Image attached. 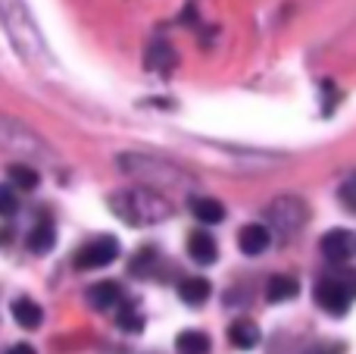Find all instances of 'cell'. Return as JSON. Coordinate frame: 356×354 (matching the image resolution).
<instances>
[{
	"label": "cell",
	"mask_w": 356,
	"mask_h": 354,
	"mask_svg": "<svg viewBox=\"0 0 356 354\" xmlns=\"http://www.w3.org/2000/svg\"><path fill=\"white\" fill-rule=\"evenodd\" d=\"M6 176H10V185L22 188V192H35V188L41 185V176H38V169L29 167V163H13V167L6 169Z\"/></svg>",
	"instance_id": "obj_15"
},
{
	"label": "cell",
	"mask_w": 356,
	"mask_h": 354,
	"mask_svg": "<svg viewBox=\"0 0 356 354\" xmlns=\"http://www.w3.org/2000/svg\"><path fill=\"white\" fill-rule=\"evenodd\" d=\"M119 326H122V330H131V332H138V330H141V317H138V314H131L129 307H125V311L119 314Z\"/></svg>",
	"instance_id": "obj_21"
},
{
	"label": "cell",
	"mask_w": 356,
	"mask_h": 354,
	"mask_svg": "<svg viewBox=\"0 0 356 354\" xmlns=\"http://www.w3.org/2000/svg\"><path fill=\"white\" fill-rule=\"evenodd\" d=\"M228 339H232L234 348L250 351L259 345V326L253 323V320H234L232 330H228Z\"/></svg>",
	"instance_id": "obj_11"
},
{
	"label": "cell",
	"mask_w": 356,
	"mask_h": 354,
	"mask_svg": "<svg viewBox=\"0 0 356 354\" xmlns=\"http://www.w3.org/2000/svg\"><path fill=\"white\" fill-rule=\"evenodd\" d=\"M6 354H38L35 348H31V345L29 342H19V345H13V348L10 351H6Z\"/></svg>",
	"instance_id": "obj_23"
},
{
	"label": "cell",
	"mask_w": 356,
	"mask_h": 354,
	"mask_svg": "<svg viewBox=\"0 0 356 354\" xmlns=\"http://www.w3.org/2000/svg\"><path fill=\"white\" fill-rule=\"evenodd\" d=\"M175 348H178V354H207L209 351V339H207V332L184 330V332H178Z\"/></svg>",
	"instance_id": "obj_17"
},
{
	"label": "cell",
	"mask_w": 356,
	"mask_h": 354,
	"mask_svg": "<svg viewBox=\"0 0 356 354\" xmlns=\"http://www.w3.org/2000/svg\"><path fill=\"white\" fill-rule=\"evenodd\" d=\"M154 263H156V251L154 248H141L135 254V261H131V273L147 276V273H154Z\"/></svg>",
	"instance_id": "obj_19"
},
{
	"label": "cell",
	"mask_w": 356,
	"mask_h": 354,
	"mask_svg": "<svg viewBox=\"0 0 356 354\" xmlns=\"http://www.w3.org/2000/svg\"><path fill=\"white\" fill-rule=\"evenodd\" d=\"M10 311H13V320H16L22 330H38V326H41V320H44L41 305H38V301H31L29 295H22V298L13 301Z\"/></svg>",
	"instance_id": "obj_10"
},
{
	"label": "cell",
	"mask_w": 356,
	"mask_h": 354,
	"mask_svg": "<svg viewBox=\"0 0 356 354\" xmlns=\"http://www.w3.org/2000/svg\"><path fill=\"white\" fill-rule=\"evenodd\" d=\"M269 242H272V232L266 229V226H259V223H250V226H244V229L238 232V248L244 251L247 257L263 254V251L269 248Z\"/></svg>",
	"instance_id": "obj_6"
},
{
	"label": "cell",
	"mask_w": 356,
	"mask_h": 354,
	"mask_svg": "<svg viewBox=\"0 0 356 354\" xmlns=\"http://www.w3.org/2000/svg\"><path fill=\"white\" fill-rule=\"evenodd\" d=\"M191 213H194L203 226H216L225 220V207L216 198H191Z\"/></svg>",
	"instance_id": "obj_12"
},
{
	"label": "cell",
	"mask_w": 356,
	"mask_h": 354,
	"mask_svg": "<svg viewBox=\"0 0 356 354\" xmlns=\"http://www.w3.org/2000/svg\"><path fill=\"white\" fill-rule=\"evenodd\" d=\"M266 213H269V223L275 226V232H282V236H294L307 223V204L300 198H291V194L272 201Z\"/></svg>",
	"instance_id": "obj_3"
},
{
	"label": "cell",
	"mask_w": 356,
	"mask_h": 354,
	"mask_svg": "<svg viewBox=\"0 0 356 354\" xmlns=\"http://www.w3.org/2000/svg\"><path fill=\"white\" fill-rule=\"evenodd\" d=\"M54 245H56V229H54V223H47V220L38 223L35 229L29 232V248L35 251V254H47Z\"/></svg>",
	"instance_id": "obj_16"
},
{
	"label": "cell",
	"mask_w": 356,
	"mask_h": 354,
	"mask_svg": "<svg viewBox=\"0 0 356 354\" xmlns=\"http://www.w3.org/2000/svg\"><path fill=\"white\" fill-rule=\"evenodd\" d=\"M322 254H325V261H332V263H344L347 257L353 254V238H350V232H344V229L328 232V236L322 238Z\"/></svg>",
	"instance_id": "obj_7"
},
{
	"label": "cell",
	"mask_w": 356,
	"mask_h": 354,
	"mask_svg": "<svg viewBox=\"0 0 356 354\" xmlns=\"http://www.w3.org/2000/svg\"><path fill=\"white\" fill-rule=\"evenodd\" d=\"M297 292H300V286H297L294 276H272L269 286H266V298H269L272 305H282V301L297 298Z\"/></svg>",
	"instance_id": "obj_13"
},
{
	"label": "cell",
	"mask_w": 356,
	"mask_h": 354,
	"mask_svg": "<svg viewBox=\"0 0 356 354\" xmlns=\"http://www.w3.org/2000/svg\"><path fill=\"white\" fill-rule=\"evenodd\" d=\"M147 66H150V69H156V72H169V69L175 66V54H172V47H169L166 41H156L154 47H150V54H147Z\"/></svg>",
	"instance_id": "obj_18"
},
{
	"label": "cell",
	"mask_w": 356,
	"mask_h": 354,
	"mask_svg": "<svg viewBox=\"0 0 356 354\" xmlns=\"http://www.w3.org/2000/svg\"><path fill=\"white\" fill-rule=\"evenodd\" d=\"M16 210H19V201L13 185H0V217H13Z\"/></svg>",
	"instance_id": "obj_20"
},
{
	"label": "cell",
	"mask_w": 356,
	"mask_h": 354,
	"mask_svg": "<svg viewBox=\"0 0 356 354\" xmlns=\"http://www.w3.org/2000/svg\"><path fill=\"white\" fill-rule=\"evenodd\" d=\"M188 254H191V261H194V263H203V267L216 263V257H219L216 238L209 236V232H191V238H188Z\"/></svg>",
	"instance_id": "obj_9"
},
{
	"label": "cell",
	"mask_w": 356,
	"mask_h": 354,
	"mask_svg": "<svg viewBox=\"0 0 356 354\" xmlns=\"http://www.w3.org/2000/svg\"><path fill=\"white\" fill-rule=\"evenodd\" d=\"M209 282L207 279H200V276H191V279H184L181 286H178V298L184 301V305H191V307H200L203 301L209 298Z\"/></svg>",
	"instance_id": "obj_14"
},
{
	"label": "cell",
	"mask_w": 356,
	"mask_h": 354,
	"mask_svg": "<svg viewBox=\"0 0 356 354\" xmlns=\"http://www.w3.org/2000/svg\"><path fill=\"white\" fill-rule=\"evenodd\" d=\"M119 169L131 179L147 182L154 185H178V182H191V176H184L181 169L169 167L166 160H156V157H141V154H122L119 157Z\"/></svg>",
	"instance_id": "obj_2"
},
{
	"label": "cell",
	"mask_w": 356,
	"mask_h": 354,
	"mask_svg": "<svg viewBox=\"0 0 356 354\" xmlns=\"http://www.w3.org/2000/svg\"><path fill=\"white\" fill-rule=\"evenodd\" d=\"M341 198H344L347 204H353V207H356V173L344 182V185H341Z\"/></svg>",
	"instance_id": "obj_22"
},
{
	"label": "cell",
	"mask_w": 356,
	"mask_h": 354,
	"mask_svg": "<svg viewBox=\"0 0 356 354\" xmlns=\"http://www.w3.org/2000/svg\"><path fill=\"white\" fill-rule=\"evenodd\" d=\"M119 257V242L113 236H100L88 242L85 248L75 254V267L79 270H104Z\"/></svg>",
	"instance_id": "obj_5"
},
{
	"label": "cell",
	"mask_w": 356,
	"mask_h": 354,
	"mask_svg": "<svg viewBox=\"0 0 356 354\" xmlns=\"http://www.w3.org/2000/svg\"><path fill=\"white\" fill-rule=\"evenodd\" d=\"M119 301H122V288H119V282H113V279L94 282V286L88 288V305H91L94 311H110V307H116Z\"/></svg>",
	"instance_id": "obj_8"
},
{
	"label": "cell",
	"mask_w": 356,
	"mask_h": 354,
	"mask_svg": "<svg viewBox=\"0 0 356 354\" xmlns=\"http://www.w3.org/2000/svg\"><path fill=\"white\" fill-rule=\"evenodd\" d=\"M313 298H316V305H319L325 314H332V317H344L347 307H350L353 288L344 286L341 279H319V282H316Z\"/></svg>",
	"instance_id": "obj_4"
},
{
	"label": "cell",
	"mask_w": 356,
	"mask_h": 354,
	"mask_svg": "<svg viewBox=\"0 0 356 354\" xmlns=\"http://www.w3.org/2000/svg\"><path fill=\"white\" fill-rule=\"evenodd\" d=\"M110 210L129 226H160L172 217V201L163 198L156 188H122L110 194Z\"/></svg>",
	"instance_id": "obj_1"
}]
</instances>
